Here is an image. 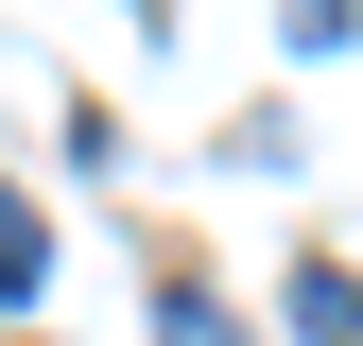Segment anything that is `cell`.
I'll list each match as a JSON object with an SVG mask.
<instances>
[{
    "label": "cell",
    "instance_id": "3",
    "mask_svg": "<svg viewBox=\"0 0 363 346\" xmlns=\"http://www.w3.org/2000/svg\"><path fill=\"white\" fill-rule=\"evenodd\" d=\"M277 18H294V52H346V18H363V0H277Z\"/></svg>",
    "mask_w": 363,
    "mask_h": 346
},
{
    "label": "cell",
    "instance_id": "1",
    "mask_svg": "<svg viewBox=\"0 0 363 346\" xmlns=\"http://www.w3.org/2000/svg\"><path fill=\"white\" fill-rule=\"evenodd\" d=\"M294 312L329 329V346H363V277H346V260H294Z\"/></svg>",
    "mask_w": 363,
    "mask_h": 346
},
{
    "label": "cell",
    "instance_id": "4",
    "mask_svg": "<svg viewBox=\"0 0 363 346\" xmlns=\"http://www.w3.org/2000/svg\"><path fill=\"white\" fill-rule=\"evenodd\" d=\"M0 294H35V208L0 191Z\"/></svg>",
    "mask_w": 363,
    "mask_h": 346
},
{
    "label": "cell",
    "instance_id": "2",
    "mask_svg": "<svg viewBox=\"0 0 363 346\" xmlns=\"http://www.w3.org/2000/svg\"><path fill=\"white\" fill-rule=\"evenodd\" d=\"M156 346H242V329H225V294H191V277H173V294H156Z\"/></svg>",
    "mask_w": 363,
    "mask_h": 346
}]
</instances>
